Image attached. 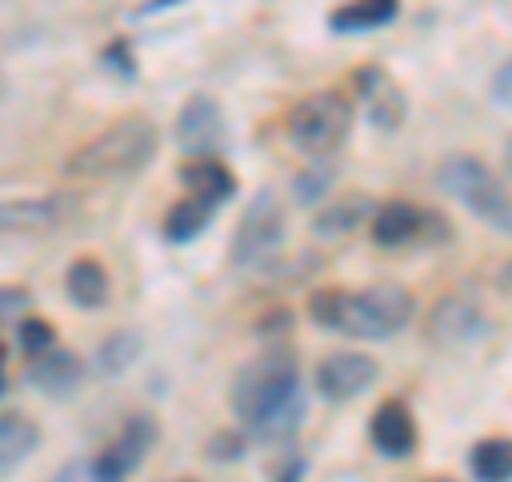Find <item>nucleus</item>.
I'll use <instances>...</instances> for the list:
<instances>
[{
	"instance_id": "nucleus-13",
	"label": "nucleus",
	"mask_w": 512,
	"mask_h": 482,
	"mask_svg": "<svg viewBox=\"0 0 512 482\" xmlns=\"http://www.w3.org/2000/svg\"><path fill=\"white\" fill-rule=\"evenodd\" d=\"M175 137H180V146L192 150V154H205L214 150L222 141V116L214 99H205V94H197V99H188L180 120H175Z\"/></svg>"
},
{
	"instance_id": "nucleus-17",
	"label": "nucleus",
	"mask_w": 512,
	"mask_h": 482,
	"mask_svg": "<svg viewBox=\"0 0 512 482\" xmlns=\"http://www.w3.org/2000/svg\"><path fill=\"white\" fill-rule=\"evenodd\" d=\"M64 291H69V299L77 303V308L99 312L103 303L111 299V278H107V269L94 261V256H82V261H73L69 273H64Z\"/></svg>"
},
{
	"instance_id": "nucleus-15",
	"label": "nucleus",
	"mask_w": 512,
	"mask_h": 482,
	"mask_svg": "<svg viewBox=\"0 0 512 482\" xmlns=\"http://www.w3.org/2000/svg\"><path fill=\"white\" fill-rule=\"evenodd\" d=\"M86 376V367L82 359L73 355V350H43V355H35V363H30V384H35L39 393H52V397H64V393H73L77 384H82Z\"/></svg>"
},
{
	"instance_id": "nucleus-3",
	"label": "nucleus",
	"mask_w": 512,
	"mask_h": 482,
	"mask_svg": "<svg viewBox=\"0 0 512 482\" xmlns=\"http://www.w3.org/2000/svg\"><path fill=\"white\" fill-rule=\"evenodd\" d=\"M158 150V128L146 116H124L107 124L99 137H90L86 146L69 154L64 171L77 180H120V175L141 171Z\"/></svg>"
},
{
	"instance_id": "nucleus-24",
	"label": "nucleus",
	"mask_w": 512,
	"mask_h": 482,
	"mask_svg": "<svg viewBox=\"0 0 512 482\" xmlns=\"http://www.w3.org/2000/svg\"><path fill=\"white\" fill-rule=\"evenodd\" d=\"M363 214H367V201H338L329 214H320V218H316V231H320V235L346 231V227H355Z\"/></svg>"
},
{
	"instance_id": "nucleus-33",
	"label": "nucleus",
	"mask_w": 512,
	"mask_h": 482,
	"mask_svg": "<svg viewBox=\"0 0 512 482\" xmlns=\"http://www.w3.org/2000/svg\"><path fill=\"white\" fill-rule=\"evenodd\" d=\"M427 482H457V478H427Z\"/></svg>"
},
{
	"instance_id": "nucleus-32",
	"label": "nucleus",
	"mask_w": 512,
	"mask_h": 482,
	"mask_svg": "<svg viewBox=\"0 0 512 482\" xmlns=\"http://www.w3.org/2000/svg\"><path fill=\"white\" fill-rule=\"evenodd\" d=\"M0 393H5V346H0Z\"/></svg>"
},
{
	"instance_id": "nucleus-23",
	"label": "nucleus",
	"mask_w": 512,
	"mask_h": 482,
	"mask_svg": "<svg viewBox=\"0 0 512 482\" xmlns=\"http://www.w3.org/2000/svg\"><path fill=\"white\" fill-rule=\"evenodd\" d=\"M18 346L26 350L30 359H35V355H43V350L56 346V329L47 325V320H39V316H22V325H18Z\"/></svg>"
},
{
	"instance_id": "nucleus-14",
	"label": "nucleus",
	"mask_w": 512,
	"mask_h": 482,
	"mask_svg": "<svg viewBox=\"0 0 512 482\" xmlns=\"http://www.w3.org/2000/svg\"><path fill=\"white\" fill-rule=\"evenodd\" d=\"M355 86H359V99H363L367 116H372L376 128H397L406 120V94L397 90L380 69H363L355 77Z\"/></svg>"
},
{
	"instance_id": "nucleus-34",
	"label": "nucleus",
	"mask_w": 512,
	"mask_h": 482,
	"mask_svg": "<svg viewBox=\"0 0 512 482\" xmlns=\"http://www.w3.org/2000/svg\"><path fill=\"white\" fill-rule=\"evenodd\" d=\"M508 278H512V265H508Z\"/></svg>"
},
{
	"instance_id": "nucleus-9",
	"label": "nucleus",
	"mask_w": 512,
	"mask_h": 482,
	"mask_svg": "<svg viewBox=\"0 0 512 482\" xmlns=\"http://www.w3.org/2000/svg\"><path fill=\"white\" fill-rule=\"evenodd\" d=\"M380 376V363L372 355H359V350H338L325 363L316 367V389L325 401H350L367 393Z\"/></svg>"
},
{
	"instance_id": "nucleus-26",
	"label": "nucleus",
	"mask_w": 512,
	"mask_h": 482,
	"mask_svg": "<svg viewBox=\"0 0 512 482\" xmlns=\"http://www.w3.org/2000/svg\"><path fill=\"white\" fill-rule=\"evenodd\" d=\"M491 99L512 111V56H508L500 69H495V77H491Z\"/></svg>"
},
{
	"instance_id": "nucleus-27",
	"label": "nucleus",
	"mask_w": 512,
	"mask_h": 482,
	"mask_svg": "<svg viewBox=\"0 0 512 482\" xmlns=\"http://www.w3.org/2000/svg\"><path fill=\"white\" fill-rule=\"evenodd\" d=\"M325 184H329V175H325V171H316V175H303V180H299L295 188H299V197H303V201L316 205V192L325 188Z\"/></svg>"
},
{
	"instance_id": "nucleus-29",
	"label": "nucleus",
	"mask_w": 512,
	"mask_h": 482,
	"mask_svg": "<svg viewBox=\"0 0 512 482\" xmlns=\"http://www.w3.org/2000/svg\"><path fill=\"white\" fill-rule=\"evenodd\" d=\"M299 474H303V465L295 461V465H291V470H282V478H278V482H299Z\"/></svg>"
},
{
	"instance_id": "nucleus-5",
	"label": "nucleus",
	"mask_w": 512,
	"mask_h": 482,
	"mask_svg": "<svg viewBox=\"0 0 512 482\" xmlns=\"http://www.w3.org/2000/svg\"><path fill=\"white\" fill-rule=\"evenodd\" d=\"M350 124H355V107H350L346 94L325 90V94H308L303 103H295V111L286 116V137L291 146L303 154H333L346 141Z\"/></svg>"
},
{
	"instance_id": "nucleus-35",
	"label": "nucleus",
	"mask_w": 512,
	"mask_h": 482,
	"mask_svg": "<svg viewBox=\"0 0 512 482\" xmlns=\"http://www.w3.org/2000/svg\"><path fill=\"white\" fill-rule=\"evenodd\" d=\"M175 482H188V478H175Z\"/></svg>"
},
{
	"instance_id": "nucleus-11",
	"label": "nucleus",
	"mask_w": 512,
	"mask_h": 482,
	"mask_svg": "<svg viewBox=\"0 0 512 482\" xmlns=\"http://www.w3.org/2000/svg\"><path fill=\"white\" fill-rule=\"evenodd\" d=\"M478 333H483V316H478V308H474L470 299L448 295L427 316V337L436 346H444V350L448 346H466V342H474Z\"/></svg>"
},
{
	"instance_id": "nucleus-6",
	"label": "nucleus",
	"mask_w": 512,
	"mask_h": 482,
	"mask_svg": "<svg viewBox=\"0 0 512 482\" xmlns=\"http://www.w3.org/2000/svg\"><path fill=\"white\" fill-rule=\"evenodd\" d=\"M282 235H286V214H282V205H278V192L265 188L261 197H256L248 210H244V218H239L231 261L239 269H261L269 256L282 248Z\"/></svg>"
},
{
	"instance_id": "nucleus-28",
	"label": "nucleus",
	"mask_w": 512,
	"mask_h": 482,
	"mask_svg": "<svg viewBox=\"0 0 512 482\" xmlns=\"http://www.w3.org/2000/svg\"><path fill=\"white\" fill-rule=\"evenodd\" d=\"M82 474H86L82 465H64V470H60V474H56L52 482H82Z\"/></svg>"
},
{
	"instance_id": "nucleus-7",
	"label": "nucleus",
	"mask_w": 512,
	"mask_h": 482,
	"mask_svg": "<svg viewBox=\"0 0 512 482\" xmlns=\"http://www.w3.org/2000/svg\"><path fill=\"white\" fill-rule=\"evenodd\" d=\"M154 440H158V423L154 419H133L99 457L90 461V482H124L141 461H146Z\"/></svg>"
},
{
	"instance_id": "nucleus-4",
	"label": "nucleus",
	"mask_w": 512,
	"mask_h": 482,
	"mask_svg": "<svg viewBox=\"0 0 512 482\" xmlns=\"http://www.w3.org/2000/svg\"><path fill=\"white\" fill-rule=\"evenodd\" d=\"M440 188L448 192L453 201H461L474 218L491 222L500 231H512V197L508 188L495 180L491 167L474 154H453L440 163Z\"/></svg>"
},
{
	"instance_id": "nucleus-22",
	"label": "nucleus",
	"mask_w": 512,
	"mask_h": 482,
	"mask_svg": "<svg viewBox=\"0 0 512 482\" xmlns=\"http://www.w3.org/2000/svg\"><path fill=\"white\" fill-rule=\"evenodd\" d=\"M137 350H141L137 333H116V337H107V342H103V355H99V367H103L107 376H116V372H124V367L137 359Z\"/></svg>"
},
{
	"instance_id": "nucleus-21",
	"label": "nucleus",
	"mask_w": 512,
	"mask_h": 482,
	"mask_svg": "<svg viewBox=\"0 0 512 482\" xmlns=\"http://www.w3.org/2000/svg\"><path fill=\"white\" fill-rule=\"evenodd\" d=\"M470 474L478 482H512V440L508 436L478 440L470 453Z\"/></svg>"
},
{
	"instance_id": "nucleus-20",
	"label": "nucleus",
	"mask_w": 512,
	"mask_h": 482,
	"mask_svg": "<svg viewBox=\"0 0 512 482\" xmlns=\"http://www.w3.org/2000/svg\"><path fill=\"white\" fill-rule=\"evenodd\" d=\"M180 180L188 188V197H201L210 205H222L227 197H235V175L222 163H188L180 171Z\"/></svg>"
},
{
	"instance_id": "nucleus-18",
	"label": "nucleus",
	"mask_w": 512,
	"mask_h": 482,
	"mask_svg": "<svg viewBox=\"0 0 512 482\" xmlns=\"http://www.w3.org/2000/svg\"><path fill=\"white\" fill-rule=\"evenodd\" d=\"M39 448V423L26 414H0V474L22 465Z\"/></svg>"
},
{
	"instance_id": "nucleus-8",
	"label": "nucleus",
	"mask_w": 512,
	"mask_h": 482,
	"mask_svg": "<svg viewBox=\"0 0 512 482\" xmlns=\"http://www.w3.org/2000/svg\"><path fill=\"white\" fill-rule=\"evenodd\" d=\"M448 235L444 218L419 210L414 201H389L380 205L372 218V239L380 248H410V244H427V235Z\"/></svg>"
},
{
	"instance_id": "nucleus-2",
	"label": "nucleus",
	"mask_w": 512,
	"mask_h": 482,
	"mask_svg": "<svg viewBox=\"0 0 512 482\" xmlns=\"http://www.w3.org/2000/svg\"><path fill=\"white\" fill-rule=\"evenodd\" d=\"M414 308H419L414 295L397 282H376V286H363V291H316L312 295L316 325L346 333V337H363V342L402 333L414 320Z\"/></svg>"
},
{
	"instance_id": "nucleus-25",
	"label": "nucleus",
	"mask_w": 512,
	"mask_h": 482,
	"mask_svg": "<svg viewBox=\"0 0 512 482\" xmlns=\"http://www.w3.org/2000/svg\"><path fill=\"white\" fill-rule=\"evenodd\" d=\"M26 308H30V291H26V286H0V325L26 316Z\"/></svg>"
},
{
	"instance_id": "nucleus-31",
	"label": "nucleus",
	"mask_w": 512,
	"mask_h": 482,
	"mask_svg": "<svg viewBox=\"0 0 512 482\" xmlns=\"http://www.w3.org/2000/svg\"><path fill=\"white\" fill-rule=\"evenodd\" d=\"M504 171H508V180H512V137H508V146H504Z\"/></svg>"
},
{
	"instance_id": "nucleus-1",
	"label": "nucleus",
	"mask_w": 512,
	"mask_h": 482,
	"mask_svg": "<svg viewBox=\"0 0 512 482\" xmlns=\"http://www.w3.org/2000/svg\"><path fill=\"white\" fill-rule=\"evenodd\" d=\"M231 406H235L239 419L252 427V436L278 440L286 431H295V423H299L295 359L286 355V350H269V355L252 359L235 380Z\"/></svg>"
},
{
	"instance_id": "nucleus-12",
	"label": "nucleus",
	"mask_w": 512,
	"mask_h": 482,
	"mask_svg": "<svg viewBox=\"0 0 512 482\" xmlns=\"http://www.w3.org/2000/svg\"><path fill=\"white\" fill-rule=\"evenodd\" d=\"M64 218V201L56 197H22L0 201V235H39Z\"/></svg>"
},
{
	"instance_id": "nucleus-16",
	"label": "nucleus",
	"mask_w": 512,
	"mask_h": 482,
	"mask_svg": "<svg viewBox=\"0 0 512 482\" xmlns=\"http://www.w3.org/2000/svg\"><path fill=\"white\" fill-rule=\"evenodd\" d=\"M397 0H346L329 13V30L333 35H367V30H380L397 18Z\"/></svg>"
},
{
	"instance_id": "nucleus-30",
	"label": "nucleus",
	"mask_w": 512,
	"mask_h": 482,
	"mask_svg": "<svg viewBox=\"0 0 512 482\" xmlns=\"http://www.w3.org/2000/svg\"><path fill=\"white\" fill-rule=\"evenodd\" d=\"M171 5H180V0H150V5L141 9V13H154V9H171Z\"/></svg>"
},
{
	"instance_id": "nucleus-10",
	"label": "nucleus",
	"mask_w": 512,
	"mask_h": 482,
	"mask_svg": "<svg viewBox=\"0 0 512 482\" xmlns=\"http://www.w3.org/2000/svg\"><path fill=\"white\" fill-rule=\"evenodd\" d=\"M372 444L380 457H393L402 461L414 453V444H419V423H414V414L406 401H384V406L372 414Z\"/></svg>"
},
{
	"instance_id": "nucleus-19",
	"label": "nucleus",
	"mask_w": 512,
	"mask_h": 482,
	"mask_svg": "<svg viewBox=\"0 0 512 482\" xmlns=\"http://www.w3.org/2000/svg\"><path fill=\"white\" fill-rule=\"evenodd\" d=\"M214 210H218V205L201 201V197H184V201H175V205H171V214L163 218V235H167V244H188V239H197L205 227H210Z\"/></svg>"
}]
</instances>
